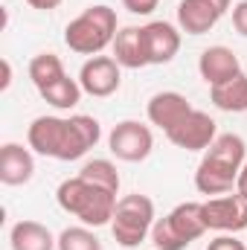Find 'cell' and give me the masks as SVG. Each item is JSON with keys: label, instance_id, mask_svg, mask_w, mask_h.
I'll return each mask as SVG.
<instances>
[{"label": "cell", "instance_id": "obj_19", "mask_svg": "<svg viewBox=\"0 0 247 250\" xmlns=\"http://www.w3.org/2000/svg\"><path fill=\"white\" fill-rule=\"evenodd\" d=\"M41 93V99L47 102V105H53V108H59V111H70V108H76L79 102H82V84L76 82V79H70V76H64L59 82H53L50 87H44V90H38Z\"/></svg>", "mask_w": 247, "mask_h": 250}, {"label": "cell", "instance_id": "obj_12", "mask_svg": "<svg viewBox=\"0 0 247 250\" xmlns=\"http://www.w3.org/2000/svg\"><path fill=\"white\" fill-rule=\"evenodd\" d=\"M140 38L148 64H169L181 50V32L166 21H151L140 26Z\"/></svg>", "mask_w": 247, "mask_h": 250}, {"label": "cell", "instance_id": "obj_14", "mask_svg": "<svg viewBox=\"0 0 247 250\" xmlns=\"http://www.w3.org/2000/svg\"><path fill=\"white\" fill-rule=\"evenodd\" d=\"M189 111H192L189 99H186L184 93H178V90H163V93H154V96L148 99V108H145L148 123L157 125V128H163V131L175 128V125L181 123L186 114H189Z\"/></svg>", "mask_w": 247, "mask_h": 250}, {"label": "cell", "instance_id": "obj_15", "mask_svg": "<svg viewBox=\"0 0 247 250\" xmlns=\"http://www.w3.org/2000/svg\"><path fill=\"white\" fill-rule=\"evenodd\" d=\"M32 175H35V160H32L29 148H23L18 143H6L0 148V184L23 187L32 181Z\"/></svg>", "mask_w": 247, "mask_h": 250}, {"label": "cell", "instance_id": "obj_18", "mask_svg": "<svg viewBox=\"0 0 247 250\" xmlns=\"http://www.w3.org/2000/svg\"><path fill=\"white\" fill-rule=\"evenodd\" d=\"M114 59L120 67H128V70H140L145 67V53H143V38H140V26H125L117 32L114 38Z\"/></svg>", "mask_w": 247, "mask_h": 250}, {"label": "cell", "instance_id": "obj_13", "mask_svg": "<svg viewBox=\"0 0 247 250\" xmlns=\"http://www.w3.org/2000/svg\"><path fill=\"white\" fill-rule=\"evenodd\" d=\"M198 73L209 87H215V84L236 79L242 73V62L230 47H206L198 59Z\"/></svg>", "mask_w": 247, "mask_h": 250}, {"label": "cell", "instance_id": "obj_2", "mask_svg": "<svg viewBox=\"0 0 247 250\" xmlns=\"http://www.w3.org/2000/svg\"><path fill=\"white\" fill-rule=\"evenodd\" d=\"M247 160V146L239 134H218L215 143L206 148L204 160L198 163L195 172V187L201 195H227L233 192L239 172Z\"/></svg>", "mask_w": 247, "mask_h": 250}, {"label": "cell", "instance_id": "obj_11", "mask_svg": "<svg viewBox=\"0 0 247 250\" xmlns=\"http://www.w3.org/2000/svg\"><path fill=\"white\" fill-rule=\"evenodd\" d=\"M227 9H230V0H181L178 26L186 35H204L224 18Z\"/></svg>", "mask_w": 247, "mask_h": 250}, {"label": "cell", "instance_id": "obj_17", "mask_svg": "<svg viewBox=\"0 0 247 250\" xmlns=\"http://www.w3.org/2000/svg\"><path fill=\"white\" fill-rule=\"evenodd\" d=\"M209 99H212V105H215L218 111H227V114H245L247 111V76L245 73H239L236 79L209 87Z\"/></svg>", "mask_w": 247, "mask_h": 250}, {"label": "cell", "instance_id": "obj_22", "mask_svg": "<svg viewBox=\"0 0 247 250\" xmlns=\"http://www.w3.org/2000/svg\"><path fill=\"white\" fill-rule=\"evenodd\" d=\"M59 250H102V242L87 227H67L59 236Z\"/></svg>", "mask_w": 247, "mask_h": 250}, {"label": "cell", "instance_id": "obj_25", "mask_svg": "<svg viewBox=\"0 0 247 250\" xmlns=\"http://www.w3.org/2000/svg\"><path fill=\"white\" fill-rule=\"evenodd\" d=\"M160 0H123V6L131 15H151Z\"/></svg>", "mask_w": 247, "mask_h": 250}, {"label": "cell", "instance_id": "obj_21", "mask_svg": "<svg viewBox=\"0 0 247 250\" xmlns=\"http://www.w3.org/2000/svg\"><path fill=\"white\" fill-rule=\"evenodd\" d=\"M84 181H90V184H96V187L108 189V192H114V195H120V172H117V166L111 163V160H87L84 166H82V172H79Z\"/></svg>", "mask_w": 247, "mask_h": 250}, {"label": "cell", "instance_id": "obj_7", "mask_svg": "<svg viewBox=\"0 0 247 250\" xmlns=\"http://www.w3.org/2000/svg\"><path fill=\"white\" fill-rule=\"evenodd\" d=\"M108 146H111V154L117 160L125 163H140L151 154L154 148V137H151V128L137 120H125V123L114 125L111 137H108Z\"/></svg>", "mask_w": 247, "mask_h": 250}, {"label": "cell", "instance_id": "obj_5", "mask_svg": "<svg viewBox=\"0 0 247 250\" xmlns=\"http://www.w3.org/2000/svg\"><path fill=\"white\" fill-rule=\"evenodd\" d=\"M209 227H206V218H204V204L186 201V204H178L166 218L154 221L151 242H154L157 250H186Z\"/></svg>", "mask_w": 247, "mask_h": 250}, {"label": "cell", "instance_id": "obj_28", "mask_svg": "<svg viewBox=\"0 0 247 250\" xmlns=\"http://www.w3.org/2000/svg\"><path fill=\"white\" fill-rule=\"evenodd\" d=\"M9 84H12V64L3 62V82H0V90H9Z\"/></svg>", "mask_w": 247, "mask_h": 250}, {"label": "cell", "instance_id": "obj_27", "mask_svg": "<svg viewBox=\"0 0 247 250\" xmlns=\"http://www.w3.org/2000/svg\"><path fill=\"white\" fill-rule=\"evenodd\" d=\"M236 192H242L247 198V160H245V166H242V172H239V181H236Z\"/></svg>", "mask_w": 247, "mask_h": 250}, {"label": "cell", "instance_id": "obj_24", "mask_svg": "<svg viewBox=\"0 0 247 250\" xmlns=\"http://www.w3.org/2000/svg\"><path fill=\"white\" fill-rule=\"evenodd\" d=\"M233 26H236L239 35L247 38V0H239V3L233 6Z\"/></svg>", "mask_w": 247, "mask_h": 250}, {"label": "cell", "instance_id": "obj_3", "mask_svg": "<svg viewBox=\"0 0 247 250\" xmlns=\"http://www.w3.org/2000/svg\"><path fill=\"white\" fill-rule=\"evenodd\" d=\"M56 198H59V207L64 212L76 215L84 227H105V224H111L114 209H117V195L114 192L84 181L82 175L62 181Z\"/></svg>", "mask_w": 247, "mask_h": 250}, {"label": "cell", "instance_id": "obj_16", "mask_svg": "<svg viewBox=\"0 0 247 250\" xmlns=\"http://www.w3.org/2000/svg\"><path fill=\"white\" fill-rule=\"evenodd\" d=\"M12 250H56L59 239H53V233L41 224V221H18L9 233Z\"/></svg>", "mask_w": 247, "mask_h": 250}, {"label": "cell", "instance_id": "obj_23", "mask_svg": "<svg viewBox=\"0 0 247 250\" xmlns=\"http://www.w3.org/2000/svg\"><path fill=\"white\" fill-rule=\"evenodd\" d=\"M206 250H247V245L239 242L233 233H221V236H215V239L206 245Z\"/></svg>", "mask_w": 247, "mask_h": 250}, {"label": "cell", "instance_id": "obj_4", "mask_svg": "<svg viewBox=\"0 0 247 250\" xmlns=\"http://www.w3.org/2000/svg\"><path fill=\"white\" fill-rule=\"evenodd\" d=\"M117 38V12L111 6H87L79 18H73L64 29V44L79 56H99Z\"/></svg>", "mask_w": 247, "mask_h": 250}, {"label": "cell", "instance_id": "obj_6", "mask_svg": "<svg viewBox=\"0 0 247 250\" xmlns=\"http://www.w3.org/2000/svg\"><path fill=\"white\" fill-rule=\"evenodd\" d=\"M154 227V201L148 195H125L117 201L114 218H111V233L123 248H137L145 242V236Z\"/></svg>", "mask_w": 247, "mask_h": 250}, {"label": "cell", "instance_id": "obj_20", "mask_svg": "<svg viewBox=\"0 0 247 250\" xmlns=\"http://www.w3.org/2000/svg\"><path fill=\"white\" fill-rule=\"evenodd\" d=\"M64 76H67V73H64V64L56 53H41V56H35V59L29 62V79H32V84H35L38 90L50 87L53 82H59Z\"/></svg>", "mask_w": 247, "mask_h": 250}, {"label": "cell", "instance_id": "obj_10", "mask_svg": "<svg viewBox=\"0 0 247 250\" xmlns=\"http://www.w3.org/2000/svg\"><path fill=\"white\" fill-rule=\"evenodd\" d=\"M166 137H169V143H175L178 148H186V151H204V148H209V146L215 143L218 134H215V120H212L209 114L192 108L175 128L166 131Z\"/></svg>", "mask_w": 247, "mask_h": 250}, {"label": "cell", "instance_id": "obj_8", "mask_svg": "<svg viewBox=\"0 0 247 250\" xmlns=\"http://www.w3.org/2000/svg\"><path fill=\"white\" fill-rule=\"evenodd\" d=\"M204 218H206V227L218 233L247 230V198L242 192L209 198L204 201Z\"/></svg>", "mask_w": 247, "mask_h": 250}, {"label": "cell", "instance_id": "obj_1", "mask_svg": "<svg viewBox=\"0 0 247 250\" xmlns=\"http://www.w3.org/2000/svg\"><path fill=\"white\" fill-rule=\"evenodd\" d=\"M102 137V128L93 117L87 114H76L70 120L62 117H35L29 131H26V140H29V148L44 154V157H53V160H79L84 157Z\"/></svg>", "mask_w": 247, "mask_h": 250}, {"label": "cell", "instance_id": "obj_9", "mask_svg": "<svg viewBox=\"0 0 247 250\" xmlns=\"http://www.w3.org/2000/svg\"><path fill=\"white\" fill-rule=\"evenodd\" d=\"M123 67L117 64L114 56H93L82 64V73H79V84L87 96H96V99H105V96H114L120 90V82H123Z\"/></svg>", "mask_w": 247, "mask_h": 250}, {"label": "cell", "instance_id": "obj_26", "mask_svg": "<svg viewBox=\"0 0 247 250\" xmlns=\"http://www.w3.org/2000/svg\"><path fill=\"white\" fill-rule=\"evenodd\" d=\"M32 9H38V12H53V9H59L62 6V0H26Z\"/></svg>", "mask_w": 247, "mask_h": 250}]
</instances>
